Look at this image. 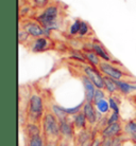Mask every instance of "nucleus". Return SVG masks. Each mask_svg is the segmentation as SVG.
<instances>
[{
    "label": "nucleus",
    "mask_w": 136,
    "mask_h": 146,
    "mask_svg": "<svg viewBox=\"0 0 136 146\" xmlns=\"http://www.w3.org/2000/svg\"><path fill=\"white\" fill-rule=\"evenodd\" d=\"M96 107V109L98 111V113L100 114H102V115H109L110 114V111H111V108H110V104H109V101L107 99L104 100H101L99 101L98 103H96L94 104Z\"/></svg>",
    "instance_id": "nucleus-19"
},
{
    "label": "nucleus",
    "mask_w": 136,
    "mask_h": 146,
    "mask_svg": "<svg viewBox=\"0 0 136 146\" xmlns=\"http://www.w3.org/2000/svg\"><path fill=\"white\" fill-rule=\"evenodd\" d=\"M81 80H82V84H83V87H84V101L85 102L92 103L97 88L92 83V80H89L87 76H85L84 74L81 76Z\"/></svg>",
    "instance_id": "nucleus-12"
},
{
    "label": "nucleus",
    "mask_w": 136,
    "mask_h": 146,
    "mask_svg": "<svg viewBox=\"0 0 136 146\" xmlns=\"http://www.w3.org/2000/svg\"><path fill=\"white\" fill-rule=\"evenodd\" d=\"M61 11L56 4H50L45 7V10L36 16V21L45 30L54 31L59 30L61 27Z\"/></svg>",
    "instance_id": "nucleus-1"
},
{
    "label": "nucleus",
    "mask_w": 136,
    "mask_h": 146,
    "mask_svg": "<svg viewBox=\"0 0 136 146\" xmlns=\"http://www.w3.org/2000/svg\"><path fill=\"white\" fill-rule=\"evenodd\" d=\"M104 90L110 94H115L118 91L116 80L104 75Z\"/></svg>",
    "instance_id": "nucleus-21"
},
{
    "label": "nucleus",
    "mask_w": 136,
    "mask_h": 146,
    "mask_svg": "<svg viewBox=\"0 0 136 146\" xmlns=\"http://www.w3.org/2000/svg\"><path fill=\"white\" fill-rule=\"evenodd\" d=\"M131 146H136V143L132 142V144H131Z\"/></svg>",
    "instance_id": "nucleus-37"
},
{
    "label": "nucleus",
    "mask_w": 136,
    "mask_h": 146,
    "mask_svg": "<svg viewBox=\"0 0 136 146\" xmlns=\"http://www.w3.org/2000/svg\"><path fill=\"white\" fill-rule=\"evenodd\" d=\"M46 142L47 140L45 138V135L42 133L37 137L27 140V146H46Z\"/></svg>",
    "instance_id": "nucleus-22"
},
{
    "label": "nucleus",
    "mask_w": 136,
    "mask_h": 146,
    "mask_svg": "<svg viewBox=\"0 0 136 146\" xmlns=\"http://www.w3.org/2000/svg\"><path fill=\"white\" fill-rule=\"evenodd\" d=\"M70 56H71V58L77 59V60H79V62H86V58H85L83 51H78V50H74V51L71 52V55H70Z\"/></svg>",
    "instance_id": "nucleus-28"
},
{
    "label": "nucleus",
    "mask_w": 136,
    "mask_h": 146,
    "mask_svg": "<svg viewBox=\"0 0 136 146\" xmlns=\"http://www.w3.org/2000/svg\"><path fill=\"white\" fill-rule=\"evenodd\" d=\"M125 139L127 138L125 137V135L115 138V139H113V146H125L123 144H125Z\"/></svg>",
    "instance_id": "nucleus-31"
},
{
    "label": "nucleus",
    "mask_w": 136,
    "mask_h": 146,
    "mask_svg": "<svg viewBox=\"0 0 136 146\" xmlns=\"http://www.w3.org/2000/svg\"><path fill=\"white\" fill-rule=\"evenodd\" d=\"M83 73L85 76H87L92 80L97 89H104V75H102V73L97 67L85 65L83 67Z\"/></svg>",
    "instance_id": "nucleus-5"
},
{
    "label": "nucleus",
    "mask_w": 136,
    "mask_h": 146,
    "mask_svg": "<svg viewBox=\"0 0 136 146\" xmlns=\"http://www.w3.org/2000/svg\"><path fill=\"white\" fill-rule=\"evenodd\" d=\"M97 137L96 133H92L88 129H83L80 130L76 133V138H74V142H76V146H81L83 144L90 141H94Z\"/></svg>",
    "instance_id": "nucleus-13"
},
{
    "label": "nucleus",
    "mask_w": 136,
    "mask_h": 146,
    "mask_svg": "<svg viewBox=\"0 0 136 146\" xmlns=\"http://www.w3.org/2000/svg\"><path fill=\"white\" fill-rule=\"evenodd\" d=\"M22 29L26 30L27 32L29 33L30 36L33 37L34 39H35V38H38V37H44V36L49 37L50 36V33H51L50 31L45 30L38 22H33V21L26 22Z\"/></svg>",
    "instance_id": "nucleus-9"
},
{
    "label": "nucleus",
    "mask_w": 136,
    "mask_h": 146,
    "mask_svg": "<svg viewBox=\"0 0 136 146\" xmlns=\"http://www.w3.org/2000/svg\"><path fill=\"white\" fill-rule=\"evenodd\" d=\"M29 37H31L29 35V33L27 32L26 30L23 29H20L19 30V34H18V38H19V41L20 42H26V41H28V39H29Z\"/></svg>",
    "instance_id": "nucleus-30"
},
{
    "label": "nucleus",
    "mask_w": 136,
    "mask_h": 146,
    "mask_svg": "<svg viewBox=\"0 0 136 146\" xmlns=\"http://www.w3.org/2000/svg\"><path fill=\"white\" fill-rule=\"evenodd\" d=\"M84 50H92V51H94L103 62H113V59L111 57L110 53L107 51V49L103 47V44H101L99 41H97V40L90 42L88 47L85 48Z\"/></svg>",
    "instance_id": "nucleus-11"
},
{
    "label": "nucleus",
    "mask_w": 136,
    "mask_h": 146,
    "mask_svg": "<svg viewBox=\"0 0 136 146\" xmlns=\"http://www.w3.org/2000/svg\"><path fill=\"white\" fill-rule=\"evenodd\" d=\"M48 1L49 0H34V4H35V7L42 9V7H45L47 5Z\"/></svg>",
    "instance_id": "nucleus-32"
},
{
    "label": "nucleus",
    "mask_w": 136,
    "mask_h": 146,
    "mask_svg": "<svg viewBox=\"0 0 136 146\" xmlns=\"http://www.w3.org/2000/svg\"><path fill=\"white\" fill-rule=\"evenodd\" d=\"M116 85L118 88V92H120L123 95H129L136 91V84H133V83H130L127 80H116Z\"/></svg>",
    "instance_id": "nucleus-15"
},
{
    "label": "nucleus",
    "mask_w": 136,
    "mask_h": 146,
    "mask_svg": "<svg viewBox=\"0 0 136 146\" xmlns=\"http://www.w3.org/2000/svg\"><path fill=\"white\" fill-rule=\"evenodd\" d=\"M120 122V114L116 112H111L107 117V125L115 124Z\"/></svg>",
    "instance_id": "nucleus-26"
},
{
    "label": "nucleus",
    "mask_w": 136,
    "mask_h": 146,
    "mask_svg": "<svg viewBox=\"0 0 136 146\" xmlns=\"http://www.w3.org/2000/svg\"><path fill=\"white\" fill-rule=\"evenodd\" d=\"M42 130L46 140L50 141H62L60 131V121L51 111H46L42 121Z\"/></svg>",
    "instance_id": "nucleus-3"
},
{
    "label": "nucleus",
    "mask_w": 136,
    "mask_h": 146,
    "mask_svg": "<svg viewBox=\"0 0 136 146\" xmlns=\"http://www.w3.org/2000/svg\"><path fill=\"white\" fill-rule=\"evenodd\" d=\"M45 113V103L44 100L40 94L33 93L31 94L28 101V108H27V121L30 123L41 124Z\"/></svg>",
    "instance_id": "nucleus-2"
},
{
    "label": "nucleus",
    "mask_w": 136,
    "mask_h": 146,
    "mask_svg": "<svg viewBox=\"0 0 136 146\" xmlns=\"http://www.w3.org/2000/svg\"><path fill=\"white\" fill-rule=\"evenodd\" d=\"M82 112L84 113L86 120L88 122L89 126H95L96 124H98L100 121L102 120L103 117L102 114L98 113L97 109H96L94 103L90 102H85L83 104V109H82Z\"/></svg>",
    "instance_id": "nucleus-7"
},
{
    "label": "nucleus",
    "mask_w": 136,
    "mask_h": 146,
    "mask_svg": "<svg viewBox=\"0 0 136 146\" xmlns=\"http://www.w3.org/2000/svg\"><path fill=\"white\" fill-rule=\"evenodd\" d=\"M89 32H90V28H89V25L87 23V22L82 21L81 29H80V32H79V36H80V37L87 36Z\"/></svg>",
    "instance_id": "nucleus-29"
},
{
    "label": "nucleus",
    "mask_w": 136,
    "mask_h": 146,
    "mask_svg": "<svg viewBox=\"0 0 136 146\" xmlns=\"http://www.w3.org/2000/svg\"><path fill=\"white\" fill-rule=\"evenodd\" d=\"M101 144V138H96L92 143V146H100Z\"/></svg>",
    "instance_id": "nucleus-35"
},
{
    "label": "nucleus",
    "mask_w": 136,
    "mask_h": 146,
    "mask_svg": "<svg viewBox=\"0 0 136 146\" xmlns=\"http://www.w3.org/2000/svg\"><path fill=\"white\" fill-rule=\"evenodd\" d=\"M123 135V124L121 122L115 124L107 125L100 130V138L101 139H115L117 137Z\"/></svg>",
    "instance_id": "nucleus-8"
},
{
    "label": "nucleus",
    "mask_w": 136,
    "mask_h": 146,
    "mask_svg": "<svg viewBox=\"0 0 136 146\" xmlns=\"http://www.w3.org/2000/svg\"><path fill=\"white\" fill-rule=\"evenodd\" d=\"M98 69L100 70V72L102 73L103 75L111 77L115 80H120L125 76V73L121 69H119L118 67H116L110 62H103L102 60L100 62Z\"/></svg>",
    "instance_id": "nucleus-4"
},
{
    "label": "nucleus",
    "mask_w": 136,
    "mask_h": 146,
    "mask_svg": "<svg viewBox=\"0 0 136 146\" xmlns=\"http://www.w3.org/2000/svg\"><path fill=\"white\" fill-rule=\"evenodd\" d=\"M104 99H107V94H105V92H104V89H97L95 92V96H94L92 103L96 104V103H98L99 101L104 100Z\"/></svg>",
    "instance_id": "nucleus-27"
},
{
    "label": "nucleus",
    "mask_w": 136,
    "mask_h": 146,
    "mask_svg": "<svg viewBox=\"0 0 136 146\" xmlns=\"http://www.w3.org/2000/svg\"><path fill=\"white\" fill-rule=\"evenodd\" d=\"M83 104H84V102L80 103L79 105L74 107H68V108L65 107V111H66L67 115L68 117H74V115H76L78 113H80L82 111V109H83Z\"/></svg>",
    "instance_id": "nucleus-24"
},
{
    "label": "nucleus",
    "mask_w": 136,
    "mask_h": 146,
    "mask_svg": "<svg viewBox=\"0 0 136 146\" xmlns=\"http://www.w3.org/2000/svg\"><path fill=\"white\" fill-rule=\"evenodd\" d=\"M60 143H61V141H50V140H47L46 146H60Z\"/></svg>",
    "instance_id": "nucleus-34"
},
{
    "label": "nucleus",
    "mask_w": 136,
    "mask_h": 146,
    "mask_svg": "<svg viewBox=\"0 0 136 146\" xmlns=\"http://www.w3.org/2000/svg\"><path fill=\"white\" fill-rule=\"evenodd\" d=\"M60 131H61L62 141L68 143L70 141H74L76 138V128L72 123L71 117H68L64 120L60 121Z\"/></svg>",
    "instance_id": "nucleus-6"
},
{
    "label": "nucleus",
    "mask_w": 136,
    "mask_h": 146,
    "mask_svg": "<svg viewBox=\"0 0 136 146\" xmlns=\"http://www.w3.org/2000/svg\"><path fill=\"white\" fill-rule=\"evenodd\" d=\"M83 53H84V56L86 58V62H88V65L92 67H97V68L99 67L100 62L102 60L95 52L92 51V50H83Z\"/></svg>",
    "instance_id": "nucleus-18"
},
{
    "label": "nucleus",
    "mask_w": 136,
    "mask_h": 146,
    "mask_svg": "<svg viewBox=\"0 0 136 146\" xmlns=\"http://www.w3.org/2000/svg\"><path fill=\"white\" fill-rule=\"evenodd\" d=\"M81 23H82V20H80V19H76L72 22V25L69 28V34L71 36L79 35V32H80V29H81Z\"/></svg>",
    "instance_id": "nucleus-25"
},
{
    "label": "nucleus",
    "mask_w": 136,
    "mask_h": 146,
    "mask_svg": "<svg viewBox=\"0 0 136 146\" xmlns=\"http://www.w3.org/2000/svg\"><path fill=\"white\" fill-rule=\"evenodd\" d=\"M51 40L49 37H38L30 42V49L33 53H42L49 50L51 47Z\"/></svg>",
    "instance_id": "nucleus-10"
},
{
    "label": "nucleus",
    "mask_w": 136,
    "mask_h": 146,
    "mask_svg": "<svg viewBox=\"0 0 136 146\" xmlns=\"http://www.w3.org/2000/svg\"><path fill=\"white\" fill-rule=\"evenodd\" d=\"M71 120H72V123L74 125V128L77 131H80V130H83V129H87V125H88V122L85 117L84 113L80 112L71 117Z\"/></svg>",
    "instance_id": "nucleus-17"
},
{
    "label": "nucleus",
    "mask_w": 136,
    "mask_h": 146,
    "mask_svg": "<svg viewBox=\"0 0 136 146\" xmlns=\"http://www.w3.org/2000/svg\"><path fill=\"white\" fill-rule=\"evenodd\" d=\"M100 146H113V140L112 139H101Z\"/></svg>",
    "instance_id": "nucleus-33"
},
{
    "label": "nucleus",
    "mask_w": 136,
    "mask_h": 146,
    "mask_svg": "<svg viewBox=\"0 0 136 146\" xmlns=\"http://www.w3.org/2000/svg\"><path fill=\"white\" fill-rule=\"evenodd\" d=\"M107 101H109V104H110L111 111L120 114V107H119V102H118L117 98H115L113 95H110V98L107 99Z\"/></svg>",
    "instance_id": "nucleus-23"
},
{
    "label": "nucleus",
    "mask_w": 136,
    "mask_h": 146,
    "mask_svg": "<svg viewBox=\"0 0 136 146\" xmlns=\"http://www.w3.org/2000/svg\"><path fill=\"white\" fill-rule=\"evenodd\" d=\"M60 146H68V142H65V141H61V143H60Z\"/></svg>",
    "instance_id": "nucleus-36"
},
{
    "label": "nucleus",
    "mask_w": 136,
    "mask_h": 146,
    "mask_svg": "<svg viewBox=\"0 0 136 146\" xmlns=\"http://www.w3.org/2000/svg\"><path fill=\"white\" fill-rule=\"evenodd\" d=\"M25 133H26L27 140L37 137L43 133V130L41 128V125L36 124V123H30L27 122L26 126H25Z\"/></svg>",
    "instance_id": "nucleus-16"
},
{
    "label": "nucleus",
    "mask_w": 136,
    "mask_h": 146,
    "mask_svg": "<svg viewBox=\"0 0 136 146\" xmlns=\"http://www.w3.org/2000/svg\"><path fill=\"white\" fill-rule=\"evenodd\" d=\"M53 114H54L55 117H56V119L59 121H62L64 120V119H66V117H68V115H67L66 111H65V107L61 106V105H59V104H52L51 105V110H50Z\"/></svg>",
    "instance_id": "nucleus-20"
},
{
    "label": "nucleus",
    "mask_w": 136,
    "mask_h": 146,
    "mask_svg": "<svg viewBox=\"0 0 136 146\" xmlns=\"http://www.w3.org/2000/svg\"><path fill=\"white\" fill-rule=\"evenodd\" d=\"M123 135L129 141L136 143V120H130L123 124Z\"/></svg>",
    "instance_id": "nucleus-14"
}]
</instances>
